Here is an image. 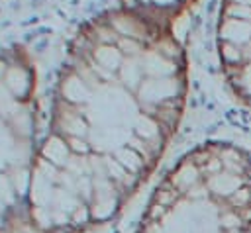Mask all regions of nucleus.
<instances>
[{
  "mask_svg": "<svg viewBox=\"0 0 251 233\" xmlns=\"http://www.w3.org/2000/svg\"><path fill=\"white\" fill-rule=\"evenodd\" d=\"M216 35L226 82L251 108V0H222Z\"/></svg>",
  "mask_w": 251,
  "mask_h": 233,
  "instance_id": "1",
  "label": "nucleus"
},
{
  "mask_svg": "<svg viewBox=\"0 0 251 233\" xmlns=\"http://www.w3.org/2000/svg\"><path fill=\"white\" fill-rule=\"evenodd\" d=\"M143 2L145 4H151V6L159 8V10H175V8L182 6L188 0H143Z\"/></svg>",
  "mask_w": 251,
  "mask_h": 233,
  "instance_id": "2",
  "label": "nucleus"
}]
</instances>
